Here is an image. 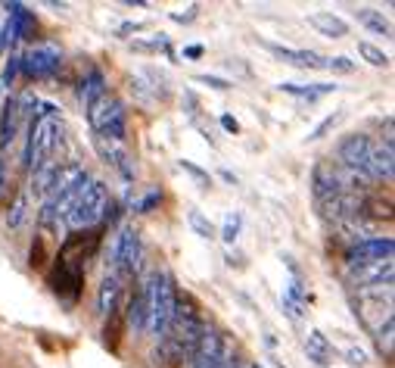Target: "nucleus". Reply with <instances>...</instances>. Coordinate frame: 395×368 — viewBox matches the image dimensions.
<instances>
[{
	"instance_id": "1",
	"label": "nucleus",
	"mask_w": 395,
	"mask_h": 368,
	"mask_svg": "<svg viewBox=\"0 0 395 368\" xmlns=\"http://www.w3.org/2000/svg\"><path fill=\"white\" fill-rule=\"evenodd\" d=\"M141 293H143V303H147V325H143V331L159 341L168 331V321L174 315L178 284H174V278L168 272H153L147 284L141 287Z\"/></svg>"
},
{
	"instance_id": "2",
	"label": "nucleus",
	"mask_w": 395,
	"mask_h": 368,
	"mask_svg": "<svg viewBox=\"0 0 395 368\" xmlns=\"http://www.w3.org/2000/svg\"><path fill=\"white\" fill-rule=\"evenodd\" d=\"M62 143V128L56 119H32L28 122V137L25 150H22V165L28 172H38L40 165H47L53 159V150Z\"/></svg>"
},
{
	"instance_id": "3",
	"label": "nucleus",
	"mask_w": 395,
	"mask_h": 368,
	"mask_svg": "<svg viewBox=\"0 0 395 368\" xmlns=\"http://www.w3.org/2000/svg\"><path fill=\"white\" fill-rule=\"evenodd\" d=\"M87 125L91 131L100 137H109V141H128V113H125V103L112 94H103L97 103L87 106Z\"/></svg>"
},
{
	"instance_id": "4",
	"label": "nucleus",
	"mask_w": 395,
	"mask_h": 368,
	"mask_svg": "<svg viewBox=\"0 0 395 368\" xmlns=\"http://www.w3.org/2000/svg\"><path fill=\"white\" fill-rule=\"evenodd\" d=\"M109 200V187L100 181V178H87L84 187H81L78 200H75V206L69 209L66 222L69 228H75V231H87V228H94L97 222H103V206H106Z\"/></svg>"
},
{
	"instance_id": "5",
	"label": "nucleus",
	"mask_w": 395,
	"mask_h": 368,
	"mask_svg": "<svg viewBox=\"0 0 395 368\" xmlns=\"http://www.w3.org/2000/svg\"><path fill=\"white\" fill-rule=\"evenodd\" d=\"M19 69L28 78H50L60 72L62 66V54L56 47H47V44H38V47H28L25 54L19 56Z\"/></svg>"
},
{
	"instance_id": "6",
	"label": "nucleus",
	"mask_w": 395,
	"mask_h": 368,
	"mask_svg": "<svg viewBox=\"0 0 395 368\" xmlns=\"http://www.w3.org/2000/svg\"><path fill=\"white\" fill-rule=\"evenodd\" d=\"M112 256H115V266H119L125 275H134L137 268H141L143 246H141V231H137L134 225H128L119 231L115 246H112Z\"/></svg>"
},
{
	"instance_id": "7",
	"label": "nucleus",
	"mask_w": 395,
	"mask_h": 368,
	"mask_svg": "<svg viewBox=\"0 0 395 368\" xmlns=\"http://www.w3.org/2000/svg\"><path fill=\"white\" fill-rule=\"evenodd\" d=\"M392 250H395L392 238H364L346 253V262L348 268H355V266H364V262L392 260Z\"/></svg>"
},
{
	"instance_id": "8",
	"label": "nucleus",
	"mask_w": 395,
	"mask_h": 368,
	"mask_svg": "<svg viewBox=\"0 0 395 368\" xmlns=\"http://www.w3.org/2000/svg\"><path fill=\"white\" fill-rule=\"evenodd\" d=\"M94 150L100 153V159L106 165L119 169L125 181H134V178H137L134 165H131V157H128V143H119V141H109V137L94 135Z\"/></svg>"
},
{
	"instance_id": "9",
	"label": "nucleus",
	"mask_w": 395,
	"mask_h": 368,
	"mask_svg": "<svg viewBox=\"0 0 395 368\" xmlns=\"http://www.w3.org/2000/svg\"><path fill=\"white\" fill-rule=\"evenodd\" d=\"M370 147H374V141H370L368 135H348V137H342V143H339V159H342V165L346 169H352V172H364V165H368V157H370Z\"/></svg>"
},
{
	"instance_id": "10",
	"label": "nucleus",
	"mask_w": 395,
	"mask_h": 368,
	"mask_svg": "<svg viewBox=\"0 0 395 368\" xmlns=\"http://www.w3.org/2000/svg\"><path fill=\"white\" fill-rule=\"evenodd\" d=\"M87 178L91 175H87V169L81 163H62L60 169H56L53 187H50V200H60V197H66V194L78 191Z\"/></svg>"
},
{
	"instance_id": "11",
	"label": "nucleus",
	"mask_w": 395,
	"mask_h": 368,
	"mask_svg": "<svg viewBox=\"0 0 395 368\" xmlns=\"http://www.w3.org/2000/svg\"><path fill=\"white\" fill-rule=\"evenodd\" d=\"M392 172H395V153L389 143H374L370 147V157L368 165H364V175L374 178V181H392Z\"/></svg>"
},
{
	"instance_id": "12",
	"label": "nucleus",
	"mask_w": 395,
	"mask_h": 368,
	"mask_svg": "<svg viewBox=\"0 0 395 368\" xmlns=\"http://www.w3.org/2000/svg\"><path fill=\"white\" fill-rule=\"evenodd\" d=\"M119 300H121V278L119 275H103L100 287H97V315L109 319L119 312Z\"/></svg>"
},
{
	"instance_id": "13",
	"label": "nucleus",
	"mask_w": 395,
	"mask_h": 368,
	"mask_svg": "<svg viewBox=\"0 0 395 368\" xmlns=\"http://www.w3.org/2000/svg\"><path fill=\"white\" fill-rule=\"evenodd\" d=\"M265 47L271 50V54L277 56V60H283V62H289V66H296V69H321V66H327V56H321V54H315V50H296V47H280V44H265Z\"/></svg>"
},
{
	"instance_id": "14",
	"label": "nucleus",
	"mask_w": 395,
	"mask_h": 368,
	"mask_svg": "<svg viewBox=\"0 0 395 368\" xmlns=\"http://www.w3.org/2000/svg\"><path fill=\"white\" fill-rule=\"evenodd\" d=\"M355 281L361 287H386L392 284V260H380V262H364V266L352 268Z\"/></svg>"
},
{
	"instance_id": "15",
	"label": "nucleus",
	"mask_w": 395,
	"mask_h": 368,
	"mask_svg": "<svg viewBox=\"0 0 395 368\" xmlns=\"http://www.w3.org/2000/svg\"><path fill=\"white\" fill-rule=\"evenodd\" d=\"M19 125H22L19 100H10L7 106L0 109V153H3L10 143L16 141V135H19Z\"/></svg>"
},
{
	"instance_id": "16",
	"label": "nucleus",
	"mask_w": 395,
	"mask_h": 368,
	"mask_svg": "<svg viewBox=\"0 0 395 368\" xmlns=\"http://www.w3.org/2000/svg\"><path fill=\"white\" fill-rule=\"evenodd\" d=\"M305 353H309V359L315 362V365L327 368L330 362H333V343L324 337V331L309 327V334H305Z\"/></svg>"
},
{
	"instance_id": "17",
	"label": "nucleus",
	"mask_w": 395,
	"mask_h": 368,
	"mask_svg": "<svg viewBox=\"0 0 395 368\" xmlns=\"http://www.w3.org/2000/svg\"><path fill=\"white\" fill-rule=\"evenodd\" d=\"M109 84H106V76H103L100 69H87V76L81 78L78 84V100L84 103V106H91V103H97L103 94H109Z\"/></svg>"
},
{
	"instance_id": "18",
	"label": "nucleus",
	"mask_w": 395,
	"mask_h": 368,
	"mask_svg": "<svg viewBox=\"0 0 395 368\" xmlns=\"http://www.w3.org/2000/svg\"><path fill=\"white\" fill-rule=\"evenodd\" d=\"M311 184H315V197H318V203H321V200L336 197V194H342V184H339V178H336V172L327 169L324 163L315 165V172H311Z\"/></svg>"
},
{
	"instance_id": "19",
	"label": "nucleus",
	"mask_w": 395,
	"mask_h": 368,
	"mask_svg": "<svg viewBox=\"0 0 395 368\" xmlns=\"http://www.w3.org/2000/svg\"><path fill=\"white\" fill-rule=\"evenodd\" d=\"M309 25L318 28L324 38H346L348 34V22L336 13H311L309 16Z\"/></svg>"
},
{
	"instance_id": "20",
	"label": "nucleus",
	"mask_w": 395,
	"mask_h": 368,
	"mask_svg": "<svg viewBox=\"0 0 395 368\" xmlns=\"http://www.w3.org/2000/svg\"><path fill=\"white\" fill-rule=\"evenodd\" d=\"M56 169H60V163H53V159H50L47 165H40L38 172H32V194H34V197H40V200L50 197V187H53Z\"/></svg>"
},
{
	"instance_id": "21",
	"label": "nucleus",
	"mask_w": 395,
	"mask_h": 368,
	"mask_svg": "<svg viewBox=\"0 0 395 368\" xmlns=\"http://www.w3.org/2000/svg\"><path fill=\"white\" fill-rule=\"evenodd\" d=\"M125 321L131 331H143V325H147V303H143V293H131V300H128L125 306Z\"/></svg>"
},
{
	"instance_id": "22",
	"label": "nucleus",
	"mask_w": 395,
	"mask_h": 368,
	"mask_svg": "<svg viewBox=\"0 0 395 368\" xmlns=\"http://www.w3.org/2000/svg\"><path fill=\"white\" fill-rule=\"evenodd\" d=\"M28 209H32L28 191H19V194H16V200L10 203V209H7V228H10V231H19V228L25 225V222H28Z\"/></svg>"
},
{
	"instance_id": "23",
	"label": "nucleus",
	"mask_w": 395,
	"mask_h": 368,
	"mask_svg": "<svg viewBox=\"0 0 395 368\" xmlns=\"http://www.w3.org/2000/svg\"><path fill=\"white\" fill-rule=\"evenodd\" d=\"M277 88H280L283 94L305 97V100H318V97H324V94H333L336 84H289V82H283V84H277Z\"/></svg>"
},
{
	"instance_id": "24",
	"label": "nucleus",
	"mask_w": 395,
	"mask_h": 368,
	"mask_svg": "<svg viewBox=\"0 0 395 368\" xmlns=\"http://www.w3.org/2000/svg\"><path fill=\"white\" fill-rule=\"evenodd\" d=\"M355 16H358V22H361L364 28H370L374 34H380V38H392V25L383 19V13H376V10L364 7V10H358Z\"/></svg>"
},
{
	"instance_id": "25",
	"label": "nucleus",
	"mask_w": 395,
	"mask_h": 368,
	"mask_svg": "<svg viewBox=\"0 0 395 368\" xmlns=\"http://www.w3.org/2000/svg\"><path fill=\"white\" fill-rule=\"evenodd\" d=\"M392 334H395V321H392V315H389V319H383V325L376 327V347H380V353L386 356V359H392Z\"/></svg>"
},
{
	"instance_id": "26",
	"label": "nucleus",
	"mask_w": 395,
	"mask_h": 368,
	"mask_svg": "<svg viewBox=\"0 0 395 368\" xmlns=\"http://www.w3.org/2000/svg\"><path fill=\"white\" fill-rule=\"evenodd\" d=\"M358 56H361L364 62H370V66H383V69L389 66V56L370 41H358Z\"/></svg>"
},
{
	"instance_id": "27",
	"label": "nucleus",
	"mask_w": 395,
	"mask_h": 368,
	"mask_svg": "<svg viewBox=\"0 0 395 368\" xmlns=\"http://www.w3.org/2000/svg\"><path fill=\"white\" fill-rule=\"evenodd\" d=\"M187 222H190V228H193V231L200 234L202 240H212V238H215V225H212V222H208L206 216H202L200 209H190Z\"/></svg>"
},
{
	"instance_id": "28",
	"label": "nucleus",
	"mask_w": 395,
	"mask_h": 368,
	"mask_svg": "<svg viewBox=\"0 0 395 368\" xmlns=\"http://www.w3.org/2000/svg\"><path fill=\"white\" fill-rule=\"evenodd\" d=\"M109 325H106V331H103V337H106V347L109 349H119V341H121V327H125V321H121V315L115 312V315H109Z\"/></svg>"
},
{
	"instance_id": "29",
	"label": "nucleus",
	"mask_w": 395,
	"mask_h": 368,
	"mask_svg": "<svg viewBox=\"0 0 395 368\" xmlns=\"http://www.w3.org/2000/svg\"><path fill=\"white\" fill-rule=\"evenodd\" d=\"M364 212H370L374 218H386V222L392 218V206H389V200H386V203H383V200H364L361 216H364Z\"/></svg>"
},
{
	"instance_id": "30",
	"label": "nucleus",
	"mask_w": 395,
	"mask_h": 368,
	"mask_svg": "<svg viewBox=\"0 0 395 368\" xmlns=\"http://www.w3.org/2000/svg\"><path fill=\"white\" fill-rule=\"evenodd\" d=\"M240 212H228V218H224V231H222V240L224 244H234L237 234H240Z\"/></svg>"
},
{
	"instance_id": "31",
	"label": "nucleus",
	"mask_w": 395,
	"mask_h": 368,
	"mask_svg": "<svg viewBox=\"0 0 395 368\" xmlns=\"http://www.w3.org/2000/svg\"><path fill=\"white\" fill-rule=\"evenodd\" d=\"M19 62H22V60H19V54H13V56L7 60V66H3V76H0V84H3V88H7V84H13V82H16V76L22 72Z\"/></svg>"
},
{
	"instance_id": "32",
	"label": "nucleus",
	"mask_w": 395,
	"mask_h": 368,
	"mask_svg": "<svg viewBox=\"0 0 395 368\" xmlns=\"http://www.w3.org/2000/svg\"><path fill=\"white\" fill-rule=\"evenodd\" d=\"M327 69L330 72H339V76H352V72H355V62L348 60V56H330Z\"/></svg>"
},
{
	"instance_id": "33",
	"label": "nucleus",
	"mask_w": 395,
	"mask_h": 368,
	"mask_svg": "<svg viewBox=\"0 0 395 368\" xmlns=\"http://www.w3.org/2000/svg\"><path fill=\"white\" fill-rule=\"evenodd\" d=\"M181 169L187 172V175H193L196 181L202 184V187H212V175H208V172H202L196 163H190V159H181Z\"/></svg>"
},
{
	"instance_id": "34",
	"label": "nucleus",
	"mask_w": 395,
	"mask_h": 368,
	"mask_svg": "<svg viewBox=\"0 0 395 368\" xmlns=\"http://www.w3.org/2000/svg\"><path fill=\"white\" fill-rule=\"evenodd\" d=\"M339 119H342V116H327V119H324V122L318 125V128H315V131H311V135H309V141H321V137L327 135V131H333L336 125H339Z\"/></svg>"
},
{
	"instance_id": "35",
	"label": "nucleus",
	"mask_w": 395,
	"mask_h": 368,
	"mask_svg": "<svg viewBox=\"0 0 395 368\" xmlns=\"http://www.w3.org/2000/svg\"><path fill=\"white\" fill-rule=\"evenodd\" d=\"M28 266H32V268H40V266H44V240H40V238H34V244H32V253H28Z\"/></svg>"
},
{
	"instance_id": "36",
	"label": "nucleus",
	"mask_w": 395,
	"mask_h": 368,
	"mask_svg": "<svg viewBox=\"0 0 395 368\" xmlns=\"http://www.w3.org/2000/svg\"><path fill=\"white\" fill-rule=\"evenodd\" d=\"M346 362H348V365H355V368L368 365V349H361V347H348V349H346Z\"/></svg>"
},
{
	"instance_id": "37",
	"label": "nucleus",
	"mask_w": 395,
	"mask_h": 368,
	"mask_svg": "<svg viewBox=\"0 0 395 368\" xmlns=\"http://www.w3.org/2000/svg\"><path fill=\"white\" fill-rule=\"evenodd\" d=\"M196 82L208 84V88H215V91H230V88H234L228 78H218V76H196Z\"/></svg>"
},
{
	"instance_id": "38",
	"label": "nucleus",
	"mask_w": 395,
	"mask_h": 368,
	"mask_svg": "<svg viewBox=\"0 0 395 368\" xmlns=\"http://www.w3.org/2000/svg\"><path fill=\"white\" fill-rule=\"evenodd\" d=\"M283 309L289 312V319H293V321H299V319H302V306L293 300V297H287V293H283Z\"/></svg>"
},
{
	"instance_id": "39",
	"label": "nucleus",
	"mask_w": 395,
	"mask_h": 368,
	"mask_svg": "<svg viewBox=\"0 0 395 368\" xmlns=\"http://www.w3.org/2000/svg\"><path fill=\"white\" fill-rule=\"evenodd\" d=\"M196 10H200V7H187L184 13H171V19H174V22H181V25H190V22L196 19Z\"/></svg>"
},
{
	"instance_id": "40",
	"label": "nucleus",
	"mask_w": 395,
	"mask_h": 368,
	"mask_svg": "<svg viewBox=\"0 0 395 368\" xmlns=\"http://www.w3.org/2000/svg\"><path fill=\"white\" fill-rule=\"evenodd\" d=\"M159 200H162V194H156V191H153V194H149L147 200H143L141 206H137V212H149V209H153L156 203H159Z\"/></svg>"
},
{
	"instance_id": "41",
	"label": "nucleus",
	"mask_w": 395,
	"mask_h": 368,
	"mask_svg": "<svg viewBox=\"0 0 395 368\" xmlns=\"http://www.w3.org/2000/svg\"><path fill=\"white\" fill-rule=\"evenodd\" d=\"M141 22H125V25H119V38H125V34H134V32H141Z\"/></svg>"
},
{
	"instance_id": "42",
	"label": "nucleus",
	"mask_w": 395,
	"mask_h": 368,
	"mask_svg": "<svg viewBox=\"0 0 395 368\" xmlns=\"http://www.w3.org/2000/svg\"><path fill=\"white\" fill-rule=\"evenodd\" d=\"M222 125H224L228 131H234V135H240V122H237L234 116H222Z\"/></svg>"
},
{
	"instance_id": "43",
	"label": "nucleus",
	"mask_w": 395,
	"mask_h": 368,
	"mask_svg": "<svg viewBox=\"0 0 395 368\" xmlns=\"http://www.w3.org/2000/svg\"><path fill=\"white\" fill-rule=\"evenodd\" d=\"M184 56H190V60H200L202 47H200V44H193V47H184Z\"/></svg>"
},
{
	"instance_id": "44",
	"label": "nucleus",
	"mask_w": 395,
	"mask_h": 368,
	"mask_svg": "<svg viewBox=\"0 0 395 368\" xmlns=\"http://www.w3.org/2000/svg\"><path fill=\"white\" fill-rule=\"evenodd\" d=\"M222 178H224V181H228V184H237V175H234V172H228V169L222 172Z\"/></svg>"
},
{
	"instance_id": "45",
	"label": "nucleus",
	"mask_w": 395,
	"mask_h": 368,
	"mask_svg": "<svg viewBox=\"0 0 395 368\" xmlns=\"http://www.w3.org/2000/svg\"><path fill=\"white\" fill-rule=\"evenodd\" d=\"M3 91H7V88H3V84H0V109H3Z\"/></svg>"
},
{
	"instance_id": "46",
	"label": "nucleus",
	"mask_w": 395,
	"mask_h": 368,
	"mask_svg": "<svg viewBox=\"0 0 395 368\" xmlns=\"http://www.w3.org/2000/svg\"><path fill=\"white\" fill-rule=\"evenodd\" d=\"M249 368H261V365H259V362H255V365H249Z\"/></svg>"
}]
</instances>
